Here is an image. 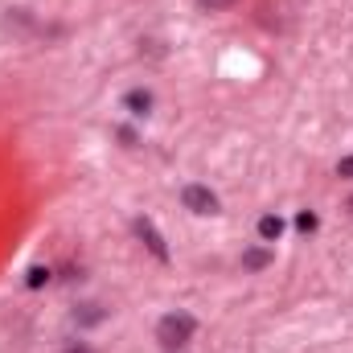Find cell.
I'll use <instances>...</instances> for the list:
<instances>
[{
  "label": "cell",
  "mask_w": 353,
  "mask_h": 353,
  "mask_svg": "<svg viewBox=\"0 0 353 353\" xmlns=\"http://www.w3.org/2000/svg\"><path fill=\"white\" fill-rule=\"evenodd\" d=\"M193 329H197V321H193L189 312H169V316H161V325H157V341H161L165 350H181V345H189Z\"/></svg>",
  "instance_id": "1"
},
{
  "label": "cell",
  "mask_w": 353,
  "mask_h": 353,
  "mask_svg": "<svg viewBox=\"0 0 353 353\" xmlns=\"http://www.w3.org/2000/svg\"><path fill=\"white\" fill-rule=\"evenodd\" d=\"M181 201H185V210H193V214H214V210H218V197H214L205 185H185Z\"/></svg>",
  "instance_id": "2"
},
{
  "label": "cell",
  "mask_w": 353,
  "mask_h": 353,
  "mask_svg": "<svg viewBox=\"0 0 353 353\" xmlns=\"http://www.w3.org/2000/svg\"><path fill=\"white\" fill-rule=\"evenodd\" d=\"M136 234H140V239H144V247H148V251H152V255H157V259H161V263H165V259H169V247H165V239H161V234H157V226H152V222H148V218H136Z\"/></svg>",
  "instance_id": "3"
},
{
  "label": "cell",
  "mask_w": 353,
  "mask_h": 353,
  "mask_svg": "<svg viewBox=\"0 0 353 353\" xmlns=\"http://www.w3.org/2000/svg\"><path fill=\"white\" fill-rule=\"evenodd\" d=\"M123 111L148 115V111H152V90H128V94H123Z\"/></svg>",
  "instance_id": "4"
},
{
  "label": "cell",
  "mask_w": 353,
  "mask_h": 353,
  "mask_svg": "<svg viewBox=\"0 0 353 353\" xmlns=\"http://www.w3.org/2000/svg\"><path fill=\"white\" fill-rule=\"evenodd\" d=\"M279 234H283V222H279L275 214H263V218H259V239H263V243H275Z\"/></svg>",
  "instance_id": "5"
},
{
  "label": "cell",
  "mask_w": 353,
  "mask_h": 353,
  "mask_svg": "<svg viewBox=\"0 0 353 353\" xmlns=\"http://www.w3.org/2000/svg\"><path fill=\"white\" fill-rule=\"evenodd\" d=\"M267 263H271V251H263V247H255V251L243 255V267H251V271H263Z\"/></svg>",
  "instance_id": "6"
},
{
  "label": "cell",
  "mask_w": 353,
  "mask_h": 353,
  "mask_svg": "<svg viewBox=\"0 0 353 353\" xmlns=\"http://www.w3.org/2000/svg\"><path fill=\"white\" fill-rule=\"evenodd\" d=\"M296 230H304V234L316 230V214H300V218H296Z\"/></svg>",
  "instance_id": "7"
},
{
  "label": "cell",
  "mask_w": 353,
  "mask_h": 353,
  "mask_svg": "<svg viewBox=\"0 0 353 353\" xmlns=\"http://www.w3.org/2000/svg\"><path fill=\"white\" fill-rule=\"evenodd\" d=\"M46 279H50V271H46V267H33V271H29V288H41Z\"/></svg>",
  "instance_id": "8"
},
{
  "label": "cell",
  "mask_w": 353,
  "mask_h": 353,
  "mask_svg": "<svg viewBox=\"0 0 353 353\" xmlns=\"http://www.w3.org/2000/svg\"><path fill=\"white\" fill-rule=\"evenodd\" d=\"M337 176H353V157H345V161L337 165Z\"/></svg>",
  "instance_id": "9"
},
{
  "label": "cell",
  "mask_w": 353,
  "mask_h": 353,
  "mask_svg": "<svg viewBox=\"0 0 353 353\" xmlns=\"http://www.w3.org/2000/svg\"><path fill=\"white\" fill-rule=\"evenodd\" d=\"M70 353H87V350H70Z\"/></svg>",
  "instance_id": "10"
},
{
  "label": "cell",
  "mask_w": 353,
  "mask_h": 353,
  "mask_svg": "<svg viewBox=\"0 0 353 353\" xmlns=\"http://www.w3.org/2000/svg\"><path fill=\"white\" fill-rule=\"evenodd\" d=\"M210 4H222V0H210Z\"/></svg>",
  "instance_id": "11"
},
{
  "label": "cell",
  "mask_w": 353,
  "mask_h": 353,
  "mask_svg": "<svg viewBox=\"0 0 353 353\" xmlns=\"http://www.w3.org/2000/svg\"><path fill=\"white\" fill-rule=\"evenodd\" d=\"M350 210H353V201H350Z\"/></svg>",
  "instance_id": "12"
}]
</instances>
